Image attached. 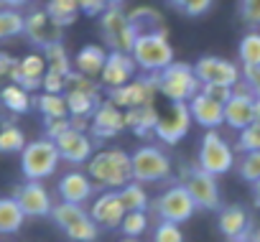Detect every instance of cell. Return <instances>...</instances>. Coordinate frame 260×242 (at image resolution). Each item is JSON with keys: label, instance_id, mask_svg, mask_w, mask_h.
I'll list each match as a JSON object with an SVG mask.
<instances>
[{"label": "cell", "instance_id": "cell-21", "mask_svg": "<svg viewBox=\"0 0 260 242\" xmlns=\"http://www.w3.org/2000/svg\"><path fill=\"white\" fill-rule=\"evenodd\" d=\"M189 110H191V117H194V123L207 128V130H214L224 123V102L209 97L207 92L199 89V94L189 102Z\"/></svg>", "mask_w": 260, "mask_h": 242}, {"label": "cell", "instance_id": "cell-4", "mask_svg": "<svg viewBox=\"0 0 260 242\" xmlns=\"http://www.w3.org/2000/svg\"><path fill=\"white\" fill-rule=\"evenodd\" d=\"M51 219L72 242H94L100 234L97 222L92 219V214L82 204H69V201L54 204Z\"/></svg>", "mask_w": 260, "mask_h": 242}, {"label": "cell", "instance_id": "cell-18", "mask_svg": "<svg viewBox=\"0 0 260 242\" xmlns=\"http://www.w3.org/2000/svg\"><path fill=\"white\" fill-rule=\"evenodd\" d=\"M89 214H92V219L97 222V227L115 229V227H120V224H122V219H125L127 209H125V204L120 201L117 189H107L105 194H100V196L94 199V204H92Z\"/></svg>", "mask_w": 260, "mask_h": 242}, {"label": "cell", "instance_id": "cell-45", "mask_svg": "<svg viewBox=\"0 0 260 242\" xmlns=\"http://www.w3.org/2000/svg\"><path fill=\"white\" fill-rule=\"evenodd\" d=\"M72 117H59V120H46V138L56 141L59 135H64L67 130H72Z\"/></svg>", "mask_w": 260, "mask_h": 242}, {"label": "cell", "instance_id": "cell-39", "mask_svg": "<svg viewBox=\"0 0 260 242\" xmlns=\"http://www.w3.org/2000/svg\"><path fill=\"white\" fill-rule=\"evenodd\" d=\"M120 229L125 232V237H141L148 229V212H127Z\"/></svg>", "mask_w": 260, "mask_h": 242}, {"label": "cell", "instance_id": "cell-19", "mask_svg": "<svg viewBox=\"0 0 260 242\" xmlns=\"http://www.w3.org/2000/svg\"><path fill=\"white\" fill-rule=\"evenodd\" d=\"M54 143H56V148H59L61 161H67V163H87V161L94 156V151H92V138H89L84 130H77V128L67 130V133L59 135Z\"/></svg>", "mask_w": 260, "mask_h": 242}, {"label": "cell", "instance_id": "cell-7", "mask_svg": "<svg viewBox=\"0 0 260 242\" xmlns=\"http://www.w3.org/2000/svg\"><path fill=\"white\" fill-rule=\"evenodd\" d=\"M100 31H102V39H105L110 51H127L130 54L136 39H138L127 13H122L120 8H107L100 16Z\"/></svg>", "mask_w": 260, "mask_h": 242}, {"label": "cell", "instance_id": "cell-14", "mask_svg": "<svg viewBox=\"0 0 260 242\" xmlns=\"http://www.w3.org/2000/svg\"><path fill=\"white\" fill-rule=\"evenodd\" d=\"M252 105H255V94L247 89L245 82H240L235 87L232 97L224 102V125H230L232 130H242L250 123H255Z\"/></svg>", "mask_w": 260, "mask_h": 242}, {"label": "cell", "instance_id": "cell-25", "mask_svg": "<svg viewBox=\"0 0 260 242\" xmlns=\"http://www.w3.org/2000/svg\"><path fill=\"white\" fill-rule=\"evenodd\" d=\"M158 110L153 105H141V107H133V110H125V125L133 130L136 135H148L156 130L158 125Z\"/></svg>", "mask_w": 260, "mask_h": 242}, {"label": "cell", "instance_id": "cell-22", "mask_svg": "<svg viewBox=\"0 0 260 242\" xmlns=\"http://www.w3.org/2000/svg\"><path fill=\"white\" fill-rule=\"evenodd\" d=\"M92 133L97 138H115L120 130H125V112H120V107L115 102H102L97 105L94 115H92V123H89Z\"/></svg>", "mask_w": 260, "mask_h": 242}, {"label": "cell", "instance_id": "cell-40", "mask_svg": "<svg viewBox=\"0 0 260 242\" xmlns=\"http://www.w3.org/2000/svg\"><path fill=\"white\" fill-rule=\"evenodd\" d=\"M240 179H245L247 184H255L260 181V151H252V153H242V161H240Z\"/></svg>", "mask_w": 260, "mask_h": 242}, {"label": "cell", "instance_id": "cell-53", "mask_svg": "<svg viewBox=\"0 0 260 242\" xmlns=\"http://www.w3.org/2000/svg\"><path fill=\"white\" fill-rule=\"evenodd\" d=\"M252 115H255V123H260V97H255V105H252Z\"/></svg>", "mask_w": 260, "mask_h": 242}, {"label": "cell", "instance_id": "cell-41", "mask_svg": "<svg viewBox=\"0 0 260 242\" xmlns=\"http://www.w3.org/2000/svg\"><path fill=\"white\" fill-rule=\"evenodd\" d=\"M237 151L240 153H252V151H260V123H250L247 128L240 130V138H237Z\"/></svg>", "mask_w": 260, "mask_h": 242}, {"label": "cell", "instance_id": "cell-46", "mask_svg": "<svg viewBox=\"0 0 260 242\" xmlns=\"http://www.w3.org/2000/svg\"><path fill=\"white\" fill-rule=\"evenodd\" d=\"M242 79H245L247 89L255 97H260V64L257 66H242Z\"/></svg>", "mask_w": 260, "mask_h": 242}, {"label": "cell", "instance_id": "cell-55", "mask_svg": "<svg viewBox=\"0 0 260 242\" xmlns=\"http://www.w3.org/2000/svg\"><path fill=\"white\" fill-rule=\"evenodd\" d=\"M120 242H141L138 237H125V239H120Z\"/></svg>", "mask_w": 260, "mask_h": 242}, {"label": "cell", "instance_id": "cell-16", "mask_svg": "<svg viewBox=\"0 0 260 242\" xmlns=\"http://www.w3.org/2000/svg\"><path fill=\"white\" fill-rule=\"evenodd\" d=\"M61 26L46 13V11H34V13H28L26 16V31H23V36L34 44V46H39L41 51L46 49V46H51V44H59L61 41Z\"/></svg>", "mask_w": 260, "mask_h": 242}, {"label": "cell", "instance_id": "cell-24", "mask_svg": "<svg viewBox=\"0 0 260 242\" xmlns=\"http://www.w3.org/2000/svg\"><path fill=\"white\" fill-rule=\"evenodd\" d=\"M217 227H219V232H222L230 242L247 237V232L252 229L247 212H245L242 206H237V204H230V206H224V209L219 212V224H217Z\"/></svg>", "mask_w": 260, "mask_h": 242}, {"label": "cell", "instance_id": "cell-49", "mask_svg": "<svg viewBox=\"0 0 260 242\" xmlns=\"http://www.w3.org/2000/svg\"><path fill=\"white\" fill-rule=\"evenodd\" d=\"M79 11L84 16H102L105 13V6L100 0H79Z\"/></svg>", "mask_w": 260, "mask_h": 242}, {"label": "cell", "instance_id": "cell-29", "mask_svg": "<svg viewBox=\"0 0 260 242\" xmlns=\"http://www.w3.org/2000/svg\"><path fill=\"white\" fill-rule=\"evenodd\" d=\"M26 222V214L16 196H0V234H16Z\"/></svg>", "mask_w": 260, "mask_h": 242}, {"label": "cell", "instance_id": "cell-52", "mask_svg": "<svg viewBox=\"0 0 260 242\" xmlns=\"http://www.w3.org/2000/svg\"><path fill=\"white\" fill-rule=\"evenodd\" d=\"M252 201H255V206H260V181L252 184Z\"/></svg>", "mask_w": 260, "mask_h": 242}, {"label": "cell", "instance_id": "cell-8", "mask_svg": "<svg viewBox=\"0 0 260 242\" xmlns=\"http://www.w3.org/2000/svg\"><path fill=\"white\" fill-rule=\"evenodd\" d=\"M199 168H204L212 176H222L235 166V151L230 148V143L217 133V130H207L202 135V146H199Z\"/></svg>", "mask_w": 260, "mask_h": 242}, {"label": "cell", "instance_id": "cell-10", "mask_svg": "<svg viewBox=\"0 0 260 242\" xmlns=\"http://www.w3.org/2000/svg\"><path fill=\"white\" fill-rule=\"evenodd\" d=\"M191 123H194V117H191L189 102H171V107L161 115L153 135H156L161 143H166V146H176L181 138L189 135Z\"/></svg>", "mask_w": 260, "mask_h": 242}, {"label": "cell", "instance_id": "cell-23", "mask_svg": "<svg viewBox=\"0 0 260 242\" xmlns=\"http://www.w3.org/2000/svg\"><path fill=\"white\" fill-rule=\"evenodd\" d=\"M59 199L61 201H69V204H84L89 201L92 196V189H94V181L89 179V174H82V171H69L59 179Z\"/></svg>", "mask_w": 260, "mask_h": 242}, {"label": "cell", "instance_id": "cell-3", "mask_svg": "<svg viewBox=\"0 0 260 242\" xmlns=\"http://www.w3.org/2000/svg\"><path fill=\"white\" fill-rule=\"evenodd\" d=\"M153 77H156L158 92L164 97H169L171 102H191L202 89V82H199L194 66L181 64V61H174L171 66L161 69Z\"/></svg>", "mask_w": 260, "mask_h": 242}, {"label": "cell", "instance_id": "cell-11", "mask_svg": "<svg viewBox=\"0 0 260 242\" xmlns=\"http://www.w3.org/2000/svg\"><path fill=\"white\" fill-rule=\"evenodd\" d=\"M194 72L202 84H219V87H237L240 84V66L222 56H202L194 64Z\"/></svg>", "mask_w": 260, "mask_h": 242}, {"label": "cell", "instance_id": "cell-1", "mask_svg": "<svg viewBox=\"0 0 260 242\" xmlns=\"http://www.w3.org/2000/svg\"><path fill=\"white\" fill-rule=\"evenodd\" d=\"M87 174L102 189H122V186H127L130 181H133V163H130V153H125L120 148L97 151L87 161Z\"/></svg>", "mask_w": 260, "mask_h": 242}, {"label": "cell", "instance_id": "cell-48", "mask_svg": "<svg viewBox=\"0 0 260 242\" xmlns=\"http://www.w3.org/2000/svg\"><path fill=\"white\" fill-rule=\"evenodd\" d=\"M16 64H18V59L16 56H11L8 51H0V79H11V74H13V69H16Z\"/></svg>", "mask_w": 260, "mask_h": 242}, {"label": "cell", "instance_id": "cell-50", "mask_svg": "<svg viewBox=\"0 0 260 242\" xmlns=\"http://www.w3.org/2000/svg\"><path fill=\"white\" fill-rule=\"evenodd\" d=\"M0 3H3L6 8H16V11H18V8H23V6H28V3H31V0H0Z\"/></svg>", "mask_w": 260, "mask_h": 242}, {"label": "cell", "instance_id": "cell-15", "mask_svg": "<svg viewBox=\"0 0 260 242\" xmlns=\"http://www.w3.org/2000/svg\"><path fill=\"white\" fill-rule=\"evenodd\" d=\"M16 201L21 204L23 214L26 217H51V209H54V201H51V194L46 191V186L41 181H26L21 184L16 191H13Z\"/></svg>", "mask_w": 260, "mask_h": 242}, {"label": "cell", "instance_id": "cell-27", "mask_svg": "<svg viewBox=\"0 0 260 242\" xmlns=\"http://www.w3.org/2000/svg\"><path fill=\"white\" fill-rule=\"evenodd\" d=\"M130 23H133L136 33H166V26H164V16L151 8V6H141V8H133L127 13Z\"/></svg>", "mask_w": 260, "mask_h": 242}, {"label": "cell", "instance_id": "cell-36", "mask_svg": "<svg viewBox=\"0 0 260 242\" xmlns=\"http://www.w3.org/2000/svg\"><path fill=\"white\" fill-rule=\"evenodd\" d=\"M26 148V135L18 125L6 123L0 128V153H21Z\"/></svg>", "mask_w": 260, "mask_h": 242}, {"label": "cell", "instance_id": "cell-28", "mask_svg": "<svg viewBox=\"0 0 260 242\" xmlns=\"http://www.w3.org/2000/svg\"><path fill=\"white\" fill-rule=\"evenodd\" d=\"M67 105H69V115L72 117H92L97 105H100V92H89V89H67L64 92Z\"/></svg>", "mask_w": 260, "mask_h": 242}, {"label": "cell", "instance_id": "cell-56", "mask_svg": "<svg viewBox=\"0 0 260 242\" xmlns=\"http://www.w3.org/2000/svg\"><path fill=\"white\" fill-rule=\"evenodd\" d=\"M247 234H250V232H247ZM235 242H250V239H247V237H242V239H235Z\"/></svg>", "mask_w": 260, "mask_h": 242}, {"label": "cell", "instance_id": "cell-9", "mask_svg": "<svg viewBox=\"0 0 260 242\" xmlns=\"http://www.w3.org/2000/svg\"><path fill=\"white\" fill-rule=\"evenodd\" d=\"M153 212L158 214V219L164 222H176V224H184L194 217L197 212V204L191 199V194L186 191L184 184H176L171 189H166L156 201H153Z\"/></svg>", "mask_w": 260, "mask_h": 242}, {"label": "cell", "instance_id": "cell-54", "mask_svg": "<svg viewBox=\"0 0 260 242\" xmlns=\"http://www.w3.org/2000/svg\"><path fill=\"white\" fill-rule=\"evenodd\" d=\"M247 239H250V242H260V229H250Z\"/></svg>", "mask_w": 260, "mask_h": 242}, {"label": "cell", "instance_id": "cell-31", "mask_svg": "<svg viewBox=\"0 0 260 242\" xmlns=\"http://www.w3.org/2000/svg\"><path fill=\"white\" fill-rule=\"evenodd\" d=\"M0 102H3L6 110L16 112V115H23L34 107V99H31V92L23 89L21 84H8L0 89Z\"/></svg>", "mask_w": 260, "mask_h": 242}, {"label": "cell", "instance_id": "cell-34", "mask_svg": "<svg viewBox=\"0 0 260 242\" xmlns=\"http://www.w3.org/2000/svg\"><path fill=\"white\" fill-rule=\"evenodd\" d=\"M117 194H120V201L125 204V209L127 212H148V206H151V201H148V194H146V189L136 181H130L127 186H122V189H117Z\"/></svg>", "mask_w": 260, "mask_h": 242}, {"label": "cell", "instance_id": "cell-47", "mask_svg": "<svg viewBox=\"0 0 260 242\" xmlns=\"http://www.w3.org/2000/svg\"><path fill=\"white\" fill-rule=\"evenodd\" d=\"M202 92H207L209 97L219 99V102H227L235 92V87H219V84H202Z\"/></svg>", "mask_w": 260, "mask_h": 242}, {"label": "cell", "instance_id": "cell-44", "mask_svg": "<svg viewBox=\"0 0 260 242\" xmlns=\"http://www.w3.org/2000/svg\"><path fill=\"white\" fill-rule=\"evenodd\" d=\"M240 16L247 26H260V0H240Z\"/></svg>", "mask_w": 260, "mask_h": 242}, {"label": "cell", "instance_id": "cell-26", "mask_svg": "<svg viewBox=\"0 0 260 242\" xmlns=\"http://www.w3.org/2000/svg\"><path fill=\"white\" fill-rule=\"evenodd\" d=\"M107 54H110V51H105L102 46L87 44V46H82V49L77 51V56H74V69H77L79 74L97 77V74H102V69H105Z\"/></svg>", "mask_w": 260, "mask_h": 242}, {"label": "cell", "instance_id": "cell-5", "mask_svg": "<svg viewBox=\"0 0 260 242\" xmlns=\"http://www.w3.org/2000/svg\"><path fill=\"white\" fill-rule=\"evenodd\" d=\"M133 59L146 74H158L174 64V46L166 33H141L133 44Z\"/></svg>", "mask_w": 260, "mask_h": 242}, {"label": "cell", "instance_id": "cell-13", "mask_svg": "<svg viewBox=\"0 0 260 242\" xmlns=\"http://www.w3.org/2000/svg\"><path fill=\"white\" fill-rule=\"evenodd\" d=\"M186 191L191 194L197 209H219V186H217V176L207 174L204 168L194 166L191 171H186L184 179Z\"/></svg>", "mask_w": 260, "mask_h": 242}, {"label": "cell", "instance_id": "cell-51", "mask_svg": "<svg viewBox=\"0 0 260 242\" xmlns=\"http://www.w3.org/2000/svg\"><path fill=\"white\" fill-rule=\"evenodd\" d=\"M100 3H102V6H105V11H107V8H122L125 0H100Z\"/></svg>", "mask_w": 260, "mask_h": 242}, {"label": "cell", "instance_id": "cell-12", "mask_svg": "<svg viewBox=\"0 0 260 242\" xmlns=\"http://www.w3.org/2000/svg\"><path fill=\"white\" fill-rule=\"evenodd\" d=\"M156 92H158L156 77L148 74V77H138L133 82L112 89L110 102H115L117 107H125V110H133V107H141V105H153Z\"/></svg>", "mask_w": 260, "mask_h": 242}, {"label": "cell", "instance_id": "cell-6", "mask_svg": "<svg viewBox=\"0 0 260 242\" xmlns=\"http://www.w3.org/2000/svg\"><path fill=\"white\" fill-rule=\"evenodd\" d=\"M130 163H133V181L138 184L166 181L171 176V158L156 146H141L138 151H133Z\"/></svg>", "mask_w": 260, "mask_h": 242}, {"label": "cell", "instance_id": "cell-33", "mask_svg": "<svg viewBox=\"0 0 260 242\" xmlns=\"http://www.w3.org/2000/svg\"><path fill=\"white\" fill-rule=\"evenodd\" d=\"M23 31H26V16H21L16 8H0V41L23 36Z\"/></svg>", "mask_w": 260, "mask_h": 242}, {"label": "cell", "instance_id": "cell-43", "mask_svg": "<svg viewBox=\"0 0 260 242\" xmlns=\"http://www.w3.org/2000/svg\"><path fill=\"white\" fill-rule=\"evenodd\" d=\"M44 92H54V94H64L67 92V77L54 72V69H46V77H44V84H41Z\"/></svg>", "mask_w": 260, "mask_h": 242}, {"label": "cell", "instance_id": "cell-37", "mask_svg": "<svg viewBox=\"0 0 260 242\" xmlns=\"http://www.w3.org/2000/svg\"><path fill=\"white\" fill-rule=\"evenodd\" d=\"M240 61L242 66H257L260 64V33L257 31H250L240 39Z\"/></svg>", "mask_w": 260, "mask_h": 242}, {"label": "cell", "instance_id": "cell-2", "mask_svg": "<svg viewBox=\"0 0 260 242\" xmlns=\"http://www.w3.org/2000/svg\"><path fill=\"white\" fill-rule=\"evenodd\" d=\"M59 161L61 156L56 143L51 138H39L26 143V148L21 151V174L26 176V181H44L56 174Z\"/></svg>", "mask_w": 260, "mask_h": 242}, {"label": "cell", "instance_id": "cell-42", "mask_svg": "<svg viewBox=\"0 0 260 242\" xmlns=\"http://www.w3.org/2000/svg\"><path fill=\"white\" fill-rule=\"evenodd\" d=\"M153 242H184V232L176 222H158L153 229Z\"/></svg>", "mask_w": 260, "mask_h": 242}, {"label": "cell", "instance_id": "cell-20", "mask_svg": "<svg viewBox=\"0 0 260 242\" xmlns=\"http://www.w3.org/2000/svg\"><path fill=\"white\" fill-rule=\"evenodd\" d=\"M46 69H49V64H46V56L44 54H28V56L18 59V64H16V69L11 74V82L13 84H21L28 92H34V89H39L44 84Z\"/></svg>", "mask_w": 260, "mask_h": 242}, {"label": "cell", "instance_id": "cell-30", "mask_svg": "<svg viewBox=\"0 0 260 242\" xmlns=\"http://www.w3.org/2000/svg\"><path fill=\"white\" fill-rule=\"evenodd\" d=\"M34 107L44 115V120H59V117H69V105L64 94H54V92H41L34 99Z\"/></svg>", "mask_w": 260, "mask_h": 242}, {"label": "cell", "instance_id": "cell-32", "mask_svg": "<svg viewBox=\"0 0 260 242\" xmlns=\"http://www.w3.org/2000/svg\"><path fill=\"white\" fill-rule=\"evenodd\" d=\"M61 28L72 26L77 21V16L82 13L79 11V0H46V8H44Z\"/></svg>", "mask_w": 260, "mask_h": 242}, {"label": "cell", "instance_id": "cell-17", "mask_svg": "<svg viewBox=\"0 0 260 242\" xmlns=\"http://www.w3.org/2000/svg\"><path fill=\"white\" fill-rule=\"evenodd\" d=\"M136 72H138V64H136L133 54H127V51H110L100 79H102V84L107 89H117V87H122L127 82H133Z\"/></svg>", "mask_w": 260, "mask_h": 242}, {"label": "cell", "instance_id": "cell-38", "mask_svg": "<svg viewBox=\"0 0 260 242\" xmlns=\"http://www.w3.org/2000/svg\"><path fill=\"white\" fill-rule=\"evenodd\" d=\"M166 3H169L176 13H181V16L199 18V16H204V13L212 8L214 0H166Z\"/></svg>", "mask_w": 260, "mask_h": 242}, {"label": "cell", "instance_id": "cell-35", "mask_svg": "<svg viewBox=\"0 0 260 242\" xmlns=\"http://www.w3.org/2000/svg\"><path fill=\"white\" fill-rule=\"evenodd\" d=\"M41 54L46 56L49 69H54V72H59V74H64V77H69V74L74 72V61H69V54H67V49H64V44H61V41H59V44L46 46Z\"/></svg>", "mask_w": 260, "mask_h": 242}]
</instances>
